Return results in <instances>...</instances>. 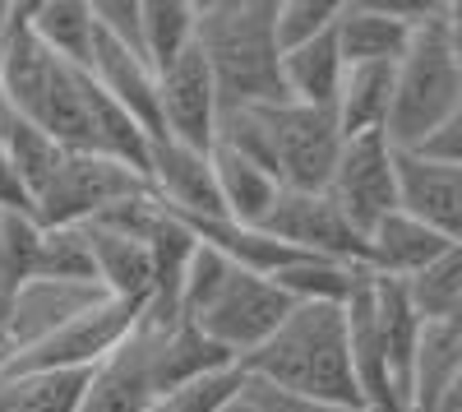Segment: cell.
<instances>
[{"label": "cell", "mask_w": 462, "mask_h": 412, "mask_svg": "<svg viewBox=\"0 0 462 412\" xmlns=\"http://www.w3.org/2000/svg\"><path fill=\"white\" fill-rule=\"evenodd\" d=\"M254 398L263 412H365V407H352V403H324V398H300V394H282L273 385H259L250 380Z\"/></svg>", "instance_id": "obj_32"}, {"label": "cell", "mask_w": 462, "mask_h": 412, "mask_svg": "<svg viewBox=\"0 0 462 412\" xmlns=\"http://www.w3.org/2000/svg\"><path fill=\"white\" fill-rule=\"evenodd\" d=\"M14 117H19V111H14V102H10V89H5V74H0V139H5V130L14 126Z\"/></svg>", "instance_id": "obj_37"}, {"label": "cell", "mask_w": 462, "mask_h": 412, "mask_svg": "<svg viewBox=\"0 0 462 412\" xmlns=\"http://www.w3.org/2000/svg\"><path fill=\"white\" fill-rule=\"evenodd\" d=\"M93 14L111 42L143 56V0H93Z\"/></svg>", "instance_id": "obj_31"}, {"label": "cell", "mask_w": 462, "mask_h": 412, "mask_svg": "<svg viewBox=\"0 0 462 412\" xmlns=\"http://www.w3.org/2000/svg\"><path fill=\"white\" fill-rule=\"evenodd\" d=\"M217 412H263V407H259V398H254V389H250V376H245V389H241L236 398H226Z\"/></svg>", "instance_id": "obj_36"}, {"label": "cell", "mask_w": 462, "mask_h": 412, "mask_svg": "<svg viewBox=\"0 0 462 412\" xmlns=\"http://www.w3.org/2000/svg\"><path fill=\"white\" fill-rule=\"evenodd\" d=\"M148 185H152V195L185 222L226 218L213 148H195V144H180L171 135H158L152 139V158H148Z\"/></svg>", "instance_id": "obj_11"}, {"label": "cell", "mask_w": 462, "mask_h": 412, "mask_svg": "<svg viewBox=\"0 0 462 412\" xmlns=\"http://www.w3.org/2000/svg\"><path fill=\"white\" fill-rule=\"evenodd\" d=\"M393 93H398V65H346V84L337 98V121L342 135H389L393 117Z\"/></svg>", "instance_id": "obj_21"}, {"label": "cell", "mask_w": 462, "mask_h": 412, "mask_svg": "<svg viewBox=\"0 0 462 412\" xmlns=\"http://www.w3.org/2000/svg\"><path fill=\"white\" fill-rule=\"evenodd\" d=\"M5 357H10V352H0V370H5Z\"/></svg>", "instance_id": "obj_40"}, {"label": "cell", "mask_w": 462, "mask_h": 412, "mask_svg": "<svg viewBox=\"0 0 462 412\" xmlns=\"http://www.w3.org/2000/svg\"><path fill=\"white\" fill-rule=\"evenodd\" d=\"M416 154H435V158H448V163L462 167V111H457V117H453L426 148H416Z\"/></svg>", "instance_id": "obj_34"}, {"label": "cell", "mask_w": 462, "mask_h": 412, "mask_svg": "<svg viewBox=\"0 0 462 412\" xmlns=\"http://www.w3.org/2000/svg\"><path fill=\"white\" fill-rule=\"evenodd\" d=\"M328 195L337 200V209L370 232L379 228L389 213L402 209V172H398V144L389 135H356L342 144L337 172L328 181Z\"/></svg>", "instance_id": "obj_8"}, {"label": "cell", "mask_w": 462, "mask_h": 412, "mask_svg": "<svg viewBox=\"0 0 462 412\" xmlns=\"http://www.w3.org/2000/svg\"><path fill=\"white\" fill-rule=\"evenodd\" d=\"M93 370H0V412H84Z\"/></svg>", "instance_id": "obj_23"}, {"label": "cell", "mask_w": 462, "mask_h": 412, "mask_svg": "<svg viewBox=\"0 0 462 412\" xmlns=\"http://www.w3.org/2000/svg\"><path fill=\"white\" fill-rule=\"evenodd\" d=\"M291 311H296V302L273 278L250 274L236 259H226L222 250L199 241V255L189 265V278H185L180 320L204 329L222 352L245 361L254 348H263L273 339Z\"/></svg>", "instance_id": "obj_3"}, {"label": "cell", "mask_w": 462, "mask_h": 412, "mask_svg": "<svg viewBox=\"0 0 462 412\" xmlns=\"http://www.w3.org/2000/svg\"><path fill=\"white\" fill-rule=\"evenodd\" d=\"M411 306L420 311V320H462V246H453L448 255H439L430 269H420L416 278L402 283Z\"/></svg>", "instance_id": "obj_27"}, {"label": "cell", "mask_w": 462, "mask_h": 412, "mask_svg": "<svg viewBox=\"0 0 462 412\" xmlns=\"http://www.w3.org/2000/svg\"><path fill=\"white\" fill-rule=\"evenodd\" d=\"M199 47V0H143V56L152 70Z\"/></svg>", "instance_id": "obj_24"}, {"label": "cell", "mask_w": 462, "mask_h": 412, "mask_svg": "<svg viewBox=\"0 0 462 412\" xmlns=\"http://www.w3.org/2000/svg\"><path fill=\"white\" fill-rule=\"evenodd\" d=\"M448 250H453L448 237H439V232L426 228L420 218H411L407 209H398V213H389V218H383L379 228L370 232V241H365V269L379 274V278L407 283V278H416L420 269H430L435 259L448 255Z\"/></svg>", "instance_id": "obj_17"}, {"label": "cell", "mask_w": 462, "mask_h": 412, "mask_svg": "<svg viewBox=\"0 0 462 412\" xmlns=\"http://www.w3.org/2000/svg\"><path fill=\"white\" fill-rule=\"evenodd\" d=\"M342 19V0H278V47L296 52L328 37Z\"/></svg>", "instance_id": "obj_30"}, {"label": "cell", "mask_w": 462, "mask_h": 412, "mask_svg": "<svg viewBox=\"0 0 462 412\" xmlns=\"http://www.w3.org/2000/svg\"><path fill=\"white\" fill-rule=\"evenodd\" d=\"M5 144H10V158H14L23 185H28V195H32V213H37V195H42L47 181L56 176V167L65 158V144L51 139L42 126L23 121V117H14V126L5 130Z\"/></svg>", "instance_id": "obj_29"}, {"label": "cell", "mask_w": 462, "mask_h": 412, "mask_svg": "<svg viewBox=\"0 0 462 412\" xmlns=\"http://www.w3.org/2000/svg\"><path fill=\"white\" fill-rule=\"evenodd\" d=\"M88 246H93V265H97V283L106 287V296L116 302H134L148 306L152 287H158V259H152V241L139 232H125L116 222H84Z\"/></svg>", "instance_id": "obj_15"}, {"label": "cell", "mask_w": 462, "mask_h": 412, "mask_svg": "<svg viewBox=\"0 0 462 412\" xmlns=\"http://www.w3.org/2000/svg\"><path fill=\"white\" fill-rule=\"evenodd\" d=\"M158 398H162V394H158V380H152L143 324H139L134 339L93 370V385H88L84 412H148Z\"/></svg>", "instance_id": "obj_18"}, {"label": "cell", "mask_w": 462, "mask_h": 412, "mask_svg": "<svg viewBox=\"0 0 462 412\" xmlns=\"http://www.w3.org/2000/svg\"><path fill=\"white\" fill-rule=\"evenodd\" d=\"M439 412H462V370L453 376V385L444 389V398H439Z\"/></svg>", "instance_id": "obj_38"}, {"label": "cell", "mask_w": 462, "mask_h": 412, "mask_svg": "<svg viewBox=\"0 0 462 412\" xmlns=\"http://www.w3.org/2000/svg\"><path fill=\"white\" fill-rule=\"evenodd\" d=\"M398 172L402 209L439 237H448L453 246H462V167L435 154H402L398 148Z\"/></svg>", "instance_id": "obj_14"}, {"label": "cell", "mask_w": 462, "mask_h": 412, "mask_svg": "<svg viewBox=\"0 0 462 412\" xmlns=\"http://www.w3.org/2000/svg\"><path fill=\"white\" fill-rule=\"evenodd\" d=\"M106 302V292L97 283H65V278H28L14 296V311H10V352L32 348L51 339L56 329H65L69 320L88 315L93 306Z\"/></svg>", "instance_id": "obj_13"}, {"label": "cell", "mask_w": 462, "mask_h": 412, "mask_svg": "<svg viewBox=\"0 0 462 412\" xmlns=\"http://www.w3.org/2000/svg\"><path fill=\"white\" fill-rule=\"evenodd\" d=\"M0 209H10V213H32V195H28V185L10 158V144L0 139ZM37 218V213H32Z\"/></svg>", "instance_id": "obj_33"}, {"label": "cell", "mask_w": 462, "mask_h": 412, "mask_svg": "<svg viewBox=\"0 0 462 412\" xmlns=\"http://www.w3.org/2000/svg\"><path fill=\"white\" fill-rule=\"evenodd\" d=\"M32 33L47 42V52H56L74 70L93 74L97 37H102L93 0H32Z\"/></svg>", "instance_id": "obj_22"}, {"label": "cell", "mask_w": 462, "mask_h": 412, "mask_svg": "<svg viewBox=\"0 0 462 412\" xmlns=\"http://www.w3.org/2000/svg\"><path fill=\"white\" fill-rule=\"evenodd\" d=\"M435 10L439 5H402V0H342L337 47L346 65H398Z\"/></svg>", "instance_id": "obj_10"}, {"label": "cell", "mask_w": 462, "mask_h": 412, "mask_svg": "<svg viewBox=\"0 0 462 412\" xmlns=\"http://www.w3.org/2000/svg\"><path fill=\"white\" fill-rule=\"evenodd\" d=\"M263 232L300 255H319V259L365 269V232L337 209L328 191H282L278 209L263 222Z\"/></svg>", "instance_id": "obj_9"}, {"label": "cell", "mask_w": 462, "mask_h": 412, "mask_svg": "<svg viewBox=\"0 0 462 412\" xmlns=\"http://www.w3.org/2000/svg\"><path fill=\"white\" fill-rule=\"evenodd\" d=\"M199 52L217 74L222 111L287 102L278 0H199Z\"/></svg>", "instance_id": "obj_4"}, {"label": "cell", "mask_w": 462, "mask_h": 412, "mask_svg": "<svg viewBox=\"0 0 462 412\" xmlns=\"http://www.w3.org/2000/svg\"><path fill=\"white\" fill-rule=\"evenodd\" d=\"M462 370V320H435L426 324L416 357V385H411V407L416 412H439L444 389Z\"/></svg>", "instance_id": "obj_25"}, {"label": "cell", "mask_w": 462, "mask_h": 412, "mask_svg": "<svg viewBox=\"0 0 462 412\" xmlns=\"http://www.w3.org/2000/svg\"><path fill=\"white\" fill-rule=\"evenodd\" d=\"M0 352H10V333L5 329H0Z\"/></svg>", "instance_id": "obj_39"}, {"label": "cell", "mask_w": 462, "mask_h": 412, "mask_svg": "<svg viewBox=\"0 0 462 412\" xmlns=\"http://www.w3.org/2000/svg\"><path fill=\"white\" fill-rule=\"evenodd\" d=\"M282 84H287V102L337 111V98L346 84V56L337 47V28L328 37H319V42L282 52Z\"/></svg>", "instance_id": "obj_20"}, {"label": "cell", "mask_w": 462, "mask_h": 412, "mask_svg": "<svg viewBox=\"0 0 462 412\" xmlns=\"http://www.w3.org/2000/svg\"><path fill=\"white\" fill-rule=\"evenodd\" d=\"M32 278H65V283H97L93 246L84 228H42L37 241V269ZM102 287V283H97ZM106 292V287H102Z\"/></svg>", "instance_id": "obj_28"}, {"label": "cell", "mask_w": 462, "mask_h": 412, "mask_svg": "<svg viewBox=\"0 0 462 412\" xmlns=\"http://www.w3.org/2000/svg\"><path fill=\"white\" fill-rule=\"evenodd\" d=\"M152 195V185L139 167L93 154V148H65L56 176L47 191L37 195V222L42 228H84V222L102 218L106 209Z\"/></svg>", "instance_id": "obj_6"}, {"label": "cell", "mask_w": 462, "mask_h": 412, "mask_svg": "<svg viewBox=\"0 0 462 412\" xmlns=\"http://www.w3.org/2000/svg\"><path fill=\"white\" fill-rule=\"evenodd\" d=\"M213 167H217V191H222V209L226 222H241V228H263L268 213L278 209L287 185L268 172L263 163L236 154V148L217 144L213 148Z\"/></svg>", "instance_id": "obj_19"}, {"label": "cell", "mask_w": 462, "mask_h": 412, "mask_svg": "<svg viewBox=\"0 0 462 412\" xmlns=\"http://www.w3.org/2000/svg\"><path fill=\"white\" fill-rule=\"evenodd\" d=\"M217 126H222V89L208 56L195 47L162 70V135L195 148H217Z\"/></svg>", "instance_id": "obj_12"}, {"label": "cell", "mask_w": 462, "mask_h": 412, "mask_svg": "<svg viewBox=\"0 0 462 412\" xmlns=\"http://www.w3.org/2000/svg\"><path fill=\"white\" fill-rule=\"evenodd\" d=\"M37 241H42V222L32 213L0 209V329L10 324L14 296L37 269Z\"/></svg>", "instance_id": "obj_26"}, {"label": "cell", "mask_w": 462, "mask_h": 412, "mask_svg": "<svg viewBox=\"0 0 462 412\" xmlns=\"http://www.w3.org/2000/svg\"><path fill=\"white\" fill-rule=\"evenodd\" d=\"M444 33H448V42L462 56V0H448V5H444Z\"/></svg>", "instance_id": "obj_35"}, {"label": "cell", "mask_w": 462, "mask_h": 412, "mask_svg": "<svg viewBox=\"0 0 462 412\" xmlns=\"http://www.w3.org/2000/svg\"><path fill=\"white\" fill-rule=\"evenodd\" d=\"M93 80L121 102L130 117L148 130V135H162V74L148 65V56L111 42L102 33L97 37V61H93Z\"/></svg>", "instance_id": "obj_16"}, {"label": "cell", "mask_w": 462, "mask_h": 412, "mask_svg": "<svg viewBox=\"0 0 462 412\" xmlns=\"http://www.w3.org/2000/svg\"><path fill=\"white\" fill-rule=\"evenodd\" d=\"M217 144L263 163L287 191H328L346 135L337 111L268 102V107H226Z\"/></svg>", "instance_id": "obj_1"}, {"label": "cell", "mask_w": 462, "mask_h": 412, "mask_svg": "<svg viewBox=\"0 0 462 412\" xmlns=\"http://www.w3.org/2000/svg\"><path fill=\"white\" fill-rule=\"evenodd\" d=\"M241 370L259 385H273L282 394L352 403L361 407L356 366H352V333H346V306H296L282 329L254 348Z\"/></svg>", "instance_id": "obj_2"}, {"label": "cell", "mask_w": 462, "mask_h": 412, "mask_svg": "<svg viewBox=\"0 0 462 412\" xmlns=\"http://www.w3.org/2000/svg\"><path fill=\"white\" fill-rule=\"evenodd\" d=\"M143 315H148V306L106 296L102 306H93L79 320H69L65 329L51 333V339L10 352L5 370H97L106 357H116L134 339V329L143 324Z\"/></svg>", "instance_id": "obj_7"}, {"label": "cell", "mask_w": 462, "mask_h": 412, "mask_svg": "<svg viewBox=\"0 0 462 412\" xmlns=\"http://www.w3.org/2000/svg\"><path fill=\"white\" fill-rule=\"evenodd\" d=\"M462 111V56L444 33V5L420 23L411 52L398 61V93L389 139L402 154L426 148L453 117Z\"/></svg>", "instance_id": "obj_5"}]
</instances>
